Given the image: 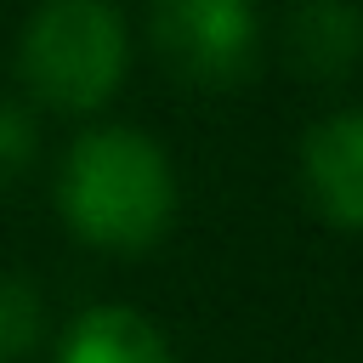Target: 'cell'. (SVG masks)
Returning a JSON list of instances; mask_svg holds the SVG:
<instances>
[{"label": "cell", "mask_w": 363, "mask_h": 363, "mask_svg": "<svg viewBox=\"0 0 363 363\" xmlns=\"http://www.w3.org/2000/svg\"><path fill=\"white\" fill-rule=\"evenodd\" d=\"M57 210L79 244L142 255L176 221L170 153L130 125H91L68 142L57 164Z\"/></svg>", "instance_id": "cell-1"}, {"label": "cell", "mask_w": 363, "mask_h": 363, "mask_svg": "<svg viewBox=\"0 0 363 363\" xmlns=\"http://www.w3.org/2000/svg\"><path fill=\"white\" fill-rule=\"evenodd\" d=\"M301 187L323 221L363 233V108H340L301 136Z\"/></svg>", "instance_id": "cell-4"}, {"label": "cell", "mask_w": 363, "mask_h": 363, "mask_svg": "<svg viewBox=\"0 0 363 363\" xmlns=\"http://www.w3.org/2000/svg\"><path fill=\"white\" fill-rule=\"evenodd\" d=\"M51 363H176V357L153 318L130 306H85L57 340Z\"/></svg>", "instance_id": "cell-6"}, {"label": "cell", "mask_w": 363, "mask_h": 363, "mask_svg": "<svg viewBox=\"0 0 363 363\" xmlns=\"http://www.w3.org/2000/svg\"><path fill=\"white\" fill-rule=\"evenodd\" d=\"M45 340V301L28 278L0 272V363H23Z\"/></svg>", "instance_id": "cell-7"}, {"label": "cell", "mask_w": 363, "mask_h": 363, "mask_svg": "<svg viewBox=\"0 0 363 363\" xmlns=\"http://www.w3.org/2000/svg\"><path fill=\"white\" fill-rule=\"evenodd\" d=\"M40 159V125H34V102L6 96L0 91V182L28 176Z\"/></svg>", "instance_id": "cell-8"}, {"label": "cell", "mask_w": 363, "mask_h": 363, "mask_svg": "<svg viewBox=\"0 0 363 363\" xmlns=\"http://www.w3.org/2000/svg\"><path fill=\"white\" fill-rule=\"evenodd\" d=\"M147 40L193 91H233L261 62V17L250 0H153Z\"/></svg>", "instance_id": "cell-3"}, {"label": "cell", "mask_w": 363, "mask_h": 363, "mask_svg": "<svg viewBox=\"0 0 363 363\" xmlns=\"http://www.w3.org/2000/svg\"><path fill=\"white\" fill-rule=\"evenodd\" d=\"M284 57L301 79H346L363 62V6L295 0L284 17Z\"/></svg>", "instance_id": "cell-5"}, {"label": "cell", "mask_w": 363, "mask_h": 363, "mask_svg": "<svg viewBox=\"0 0 363 363\" xmlns=\"http://www.w3.org/2000/svg\"><path fill=\"white\" fill-rule=\"evenodd\" d=\"M130 74V28L113 0H40L17 34V79L51 113H102Z\"/></svg>", "instance_id": "cell-2"}]
</instances>
